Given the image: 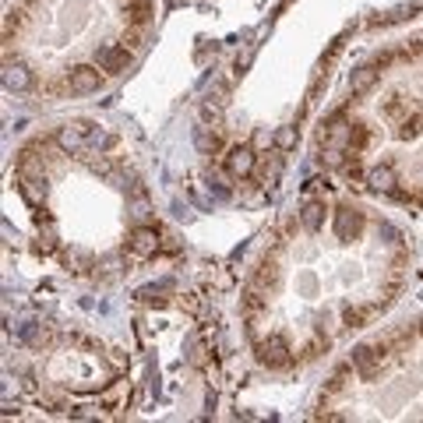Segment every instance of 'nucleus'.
Wrapping results in <instances>:
<instances>
[{
	"instance_id": "13",
	"label": "nucleus",
	"mask_w": 423,
	"mask_h": 423,
	"mask_svg": "<svg viewBox=\"0 0 423 423\" xmlns=\"http://www.w3.org/2000/svg\"><path fill=\"white\" fill-rule=\"evenodd\" d=\"M152 0H131V4H127V15H131V22L134 25H145L148 18H152Z\"/></svg>"
},
{
	"instance_id": "19",
	"label": "nucleus",
	"mask_w": 423,
	"mask_h": 423,
	"mask_svg": "<svg viewBox=\"0 0 423 423\" xmlns=\"http://www.w3.org/2000/svg\"><path fill=\"white\" fill-rule=\"evenodd\" d=\"M342 321H346L349 328H360V325H363V311H346V314H342Z\"/></svg>"
},
{
	"instance_id": "10",
	"label": "nucleus",
	"mask_w": 423,
	"mask_h": 423,
	"mask_svg": "<svg viewBox=\"0 0 423 423\" xmlns=\"http://www.w3.org/2000/svg\"><path fill=\"white\" fill-rule=\"evenodd\" d=\"M353 367L360 370V377H374L377 374V356L370 346H356L353 349Z\"/></svg>"
},
{
	"instance_id": "9",
	"label": "nucleus",
	"mask_w": 423,
	"mask_h": 423,
	"mask_svg": "<svg viewBox=\"0 0 423 423\" xmlns=\"http://www.w3.org/2000/svg\"><path fill=\"white\" fill-rule=\"evenodd\" d=\"M29 85H32V78H29V71L22 64H8L4 67V89L8 92H25Z\"/></svg>"
},
{
	"instance_id": "17",
	"label": "nucleus",
	"mask_w": 423,
	"mask_h": 423,
	"mask_svg": "<svg viewBox=\"0 0 423 423\" xmlns=\"http://www.w3.org/2000/svg\"><path fill=\"white\" fill-rule=\"evenodd\" d=\"M194 141H197V148H201V152H212V148H216V134H208L204 127H197V131H194Z\"/></svg>"
},
{
	"instance_id": "16",
	"label": "nucleus",
	"mask_w": 423,
	"mask_h": 423,
	"mask_svg": "<svg viewBox=\"0 0 423 423\" xmlns=\"http://www.w3.org/2000/svg\"><path fill=\"white\" fill-rule=\"evenodd\" d=\"M275 145H279L282 152H289V148L297 145V131H293V127H279V131H275Z\"/></svg>"
},
{
	"instance_id": "5",
	"label": "nucleus",
	"mask_w": 423,
	"mask_h": 423,
	"mask_svg": "<svg viewBox=\"0 0 423 423\" xmlns=\"http://www.w3.org/2000/svg\"><path fill=\"white\" fill-rule=\"evenodd\" d=\"M99 82H103L99 67H74V71H71V92H74V96H92V92H99Z\"/></svg>"
},
{
	"instance_id": "3",
	"label": "nucleus",
	"mask_w": 423,
	"mask_h": 423,
	"mask_svg": "<svg viewBox=\"0 0 423 423\" xmlns=\"http://www.w3.org/2000/svg\"><path fill=\"white\" fill-rule=\"evenodd\" d=\"M96 60H99V71H106V74H120V71L131 67V53L120 50V46H103L96 53Z\"/></svg>"
},
{
	"instance_id": "6",
	"label": "nucleus",
	"mask_w": 423,
	"mask_h": 423,
	"mask_svg": "<svg viewBox=\"0 0 423 423\" xmlns=\"http://www.w3.org/2000/svg\"><path fill=\"white\" fill-rule=\"evenodd\" d=\"M226 169L233 173V176H251V169H254V152L247 148V145H240V148H233L230 155H226Z\"/></svg>"
},
{
	"instance_id": "8",
	"label": "nucleus",
	"mask_w": 423,
	"mask_h": 423,
	"mask_svg": "<svg viewBox=\"0 0 423 423\" xmlns=\"http://www.w3.org/2000/svg\"><path fill=\"white\" fill-rule=\"evenodd\" d=\"M300 223H304L307 233H318L321 223H325V204H321V201H307V204L300 208Z\"/></svg>"
},
{
	"instance_id": "15",
	"label": "nucleus",
	"mask_w": 423,
	"mask_h": 423,
	"mask_svg": "<svg viewBox=\"0 0 423 423\" xmlns=\"http://www.w3.org/2000/svg\"><path fill=\"white\" fill-rule=\"evenodd\" d=\"M113 145V138L106 134V131H99V127H89V148H110Z\"/></svg>"
},
{
	"instance_id": "7",
	"label": "nucleus",
	"mask_w": 423,
	"mask_h": 423,
	"mask_svg": "<svg viewBox=\"0 0 423 423\" xmlns=\"http://www.w3.org/2000/svg\"><path fill=\"white\" fill-rule=\"evenodd\" d=\"M131 251H134L138 258L155 254V251H159V233H155V230H148V226H138V230L131 233Z\"/></svg>"
},
{
	"instance_id": "20",
	"label": "nucleus",
	"mask_w": 423,
	"mask_h": 423,
	"mask_svg": "<svg viewBox=\"0 0 423 423\" xmlns=\"http://www.w3.org/2000/svg\"><path fill=\"white\" fill-rule=\"evenodd\" d=\"M251 57H254V46H251V50H244V53L237 57V71H247V64H251Z\"/></svg>"
},
{
	"instance_id": "12",
	"label": "nucleus",
	"mask_w": 423,
	"mask_h": 423,
	"mask_svg": "<svg viewBox=\"0 0 423 423\" xmlns=\"http://www.w3.org/2000/svg\"><path fill=\"white\" fill-rule=\"evenodd\" d=\"M374 82H377V67H356L353 78H349V89L353 92H367Z\"/></svg>"
},
{
	"instance_id": "21",
	"label": "nucleus",
	"mask_w": 423,
	"mask_h": 423,
	"mask_svg": "<svg viewBox=\"0 0 423 423\" xmlns=\"http://www.w3.org/2000/svg\"><path fill=\"white\" fill-rule=\"evenodd\" d=\"M423 8V0H409V11H419Z\"/></svg>"
},
{
	"instance_id": "2",
	"label": "nucleus",
	"mask_w": 423,
	"mask_h": 423,
	"mask_svg": "<svg viewBox=\"0 0 423 423\" xmlns=\"http://www.w3.org/2000/svg\"><path fill=\"white\" fill-rule=\"evenodd\" d=\"M258 360L268 367H286L289 363V346L282 335H268L265 342H258Z\"/></svg>"
},
{
	"instance_id": "1",
	"label": "nucleus",
	"mask_w": 423,
	"mask_h": 423,
	"mask_svg": "<svg viewBox=\"0 0 423 423\" xmlns=\"http://www.w3.org/2000/svg\"><path fill=\"white\" fill-rule=\"evenodd\" d=\"M360 233H363V212L342 204V208L335 212V237H339V240H356Z\"/></svg>"
},
{
	"instance_id": "4",
	"label": "nucleus",
	"mask_w": 423,
	"mask_h": 423,
	"mask_svg": "<svg viewBox=\"0 0 423 423\" xmlns=\"http://www.w3.org/2000/svg\"><path fill=\"white\" fill-rule=\"evenodd\" d=\"M57 145H60L64 152H71V155L85 152V148H89V127H78V124L60 127V131H57Z\"/></svg>"
},
{
	"instance_id": "18",
	"label": "nucleus",
	"mask_w": 423,
	"mask_h": 423,
	"mask_svg": "<svg viewBox=\"0 0 423 423\" xmlns=\"http://www.w3.org/2000/svg\"><path fill=\"white\" fill-rule=\"evenodd\" d=\"M22 339H25L29 346H43V328H39V325H25V328H22Z\"/></svg>"
},
{
	"instance_id": "14",
	"label": "nucleus",
	"mask_w": 423,
	"mask_h": 423,
	"mask_svg": "<svg viewBox=\"0 0 423 423\" xmlns=\"http://www.w3.org/2000/svg\"><path fill=\"white\" fill-rule=\"evenodd\" d=\"M173 289V282H159V286H145V289H138V300H145V304H166V293Z\"/></svg>"
},
{
	"instance_id": "11",
	"label": "nucleus",
	"mask_w": 423,
	"mask_h": 423,
	"mask_svg": "<svg viewBox=\"0 0 423 423\" xmlns=\"http://www.w3.org/2000/svg\"><path fill=\"white\" fill-rule=\"evenodd\" d=\"M367 183H370V190H395V173H391V166H374V169L367 173Z\"/></svg>"
}]
</instances>
